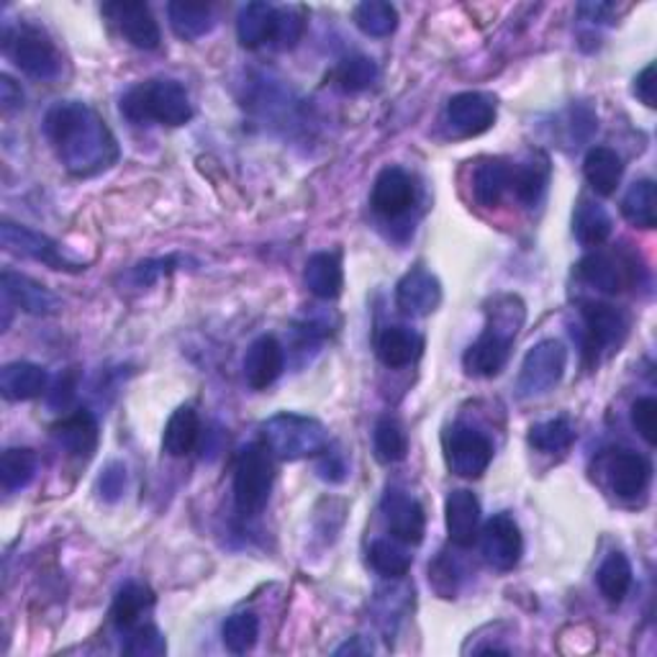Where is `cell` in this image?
Listing matches in <instances>:
<instances>
[{
    "instance_id": "obj_48",
    "label": "cell",
    "mask_w": 657,
    "mask_h": 657,
    "mask_svg": "<svg viewBox=\"0 0 657 657\" xmlns=\"http://www.w3.org/2000/svg\"><path fill=\"white\" fill-rule=\"evenodd\" d=\"M177 265V257H162V259H150V263H142L136 265L134 270V278L140 286H150V283H154L160 278V275H167L173 273Z\"/></svg>"
},
{
    "instance_id": "obj_13",
    "label": "cell",
    "mask_w": 657,
    "mask_h": 657,
    "mask_svg": "<svg viewBox=\"0 0 657 657\" xmlns=\"http://www.w3.org/2000/svg\"><path fill=\"white\" fill-rule=\"evenodd\" d=\"M604 470L614 496L627 501L643 496L653 478L650 460L632 450H614L612 455H606Z\"/></svg>"
},
{
    "instance_id": "obj_45",
    "label": "cell",
    "mask_w": 657,
    "mask_h": 657,
    "mask_svg": "<svg viewBox=\"0 0 657 657\" xmlns=\"http://www.w3.org/2000/svg\"><path fill=\"white\" fill-rule=\"evenodd\" d=\"M632 424L639 432V437L647 444H655V432H657V401L645 396V399H637L632 406Z\"/></svg>"
},
{
    "instance_id": "obj_42",
    "label": "cell",
    "mask_w": 657,
    "mask_h": 657,
    "mask_svg": "<svg viewBox=\"0 0 657 657\" xmlns=\"http://www.w3.org/2000/svg\"><path fill=\"white\" fill-rule=\"evenodd\" d=\"M370 565L386 578H403L411 571V555L391 540H378L370 545Z\"/></svg>"
},
{
    "instance_id": "obj_30",
    "label": "cell",
    "mask_w": 657,
    "mask_h": 657,
    "mask_svg": "<svg viewBox=\"0 0 657 657\" xmlns=\"http://www.w3.org/2000/svg\"><path fill=\"white\" fill-rule=\"evenodd\" d=\"M511 191V167L504 160H485L473 175V196L485 208L501 206Z\"/></svg>"
},
{
    "instance_id": "obj_46",
    "label": "cell",
    "mask_w": 657,
    "mask_h": 657,
    "mask_svg": "<svg viewBox=\"0 0 657 657\" xmlns=\"http://www.w3.org/2000/svg\"><path fill=\"white\" fill-rule=\"evenodd\" d=\"M429 583L442 598H455L458 594V567L448 557H440L429 567Z\"/></svg>"
},
{
    "instance_id": "obj_41",
    "label": "cell",
    "mask_w": 657,
    "mask_h": 657,
    "mask_svg": "<svg viewBox=\"0 0 657 657\" xmlns=\"http://www.w3.org/2000/svg\"><path fill=\"white\" fill-rule=\"evenodd\" d=\"M257 637H259V622H257V616L249 612L232 614L222 627L224 647L234 655H245L253 650Z\"/></svg>"
},
{
    "instance_id": "obj_35",
    "label": "cell",
    "mask_w": 657,
    "mask_h": 657,
    "mask_svg": "<svg viewBox=\"0 0 657 657\" xmlns=\"http://www.w3.org/2000/svg\"><path fill=\"white\" fill-rule=\"evenodd\" d=\"M596 581H598V591H602L606 602L622 604L624 596H627L632 588V565L627 555L622 553L608 555L602 563V567H598Z\"/></svg>"
},
{
    "instance_id": "obj_37",
    "label": "cell",
    "mask_w": 657,
    "mask_h": 657,
    "mask_svg": "<svg viewBox=\"0 0 657 657\" xmlns=\"http://www.w3.org/2000/svg\"><path fill=\"white\" fill-rule=\"evenodd\" d=\"M37 455L29 448H8L0 458V481L6 491H21L34 481Z\"/></svg>"
},
{
    "instance_id": "obj_25",
    "label": "cell",
    "mask_w": 657,
    "mask_h": 657,
    "mask_svg": "<svg viewBox=\"0 0 657 657\" xmlns=\"http://www.w3.org/2000/svg\"><path fill=\"white\" fill-rule=\"evenodd\" d=\"M304 280L306 288L311 290L316 298H321V301H335L345 288L342 263L331 253H316L308 257Z\"/></svg>"
},
{
    "instance_id": "obj_51",
    "label": "cell",
    "mask_w": 657,
    "mask_h": 657,
    "mask_svg": "<svg viewBox=\"0 0 657 657\" xmlns=\"http://www.w3.org/2000/svg\"><path fill=\"white\" fill-rule=\"evenodd\" d=\"M0 103L6 111H16L23 105V91L11 75H0Z\"/></svg>"
},
{
    "instance_id": "obj_28",
    "label": "cell",
    "mask_w": 657,
    "mask_h": 657,
    "mask_svg": "<svg viewBox=\"0 0 657 657\" xmlns=\"http://www.w3.org/2000/svg\"><path fill=\"white\" fill-rule=\"evenodd\" d=\"M612 216L606 214L602 203L581 198L573 214V234L583 247H602L604 242L612 237Z\"/></svg>"
},
{
    "instance_id": "obj_4",
    "label": "cell",
    "mask_w": 657,
    "mask_h": 657,
    "mask_svg": "<svg viewBox=\"0 0 657 657\" xmlns=\"http://www.w3.org/2000/svg\"><path fill=\"white\" fill-rule=\"evenodd\" d=\"M263 434L273 458L283 462L316 458L329 450L327 427L319 419L304 417V413H275L273 419H267L263 424Z\"/></svg>"
},
{
    "instance_id": "obj_17",
    "label": "cell",
    "mask_w": 657,
    "mask_h": 657,
    "mask_svg": "<svg viewBox=\"0 0 657 657\" xmlns=\"http://www.w3.org/2000/svg\"><path fill=\"white\" fill-rule=\"evenodd\" d=\"M575 275H578L583 283H588V286L616 296L632 286L635 267L612 253H591L575 265Z\"/></svg>"
},
{
    "instance_id": "obj_36",
    "label": "cell",
    "mask_w": 657,
    "mask_h": 657,
    "mask_svg": "<svg viewBox=\"0 0 657 657\" xmlns=\"http://www.w3.org/2000/svg\"><path fill=\"white\" fill-rule=\"evenodd\" d=\"M355 23L362 34L383 39L391 37L396 29H399V11L386 0H368V3H360L355 8Z\"/></svg>"
},
{
    "instance_id": "obj_8",
    "label": "cell",
    "mask_w": 657,
    "mask_h": 657,
    "mask_svg": "<svg viewBox=\"0 0 657 657\" xmlns=\"http://www.w3.org/2000/svg\"><path fill=\"white\" fill-rule=\"evenodd\" d=\"M444 460L458 478L475 481L489 470L493 444L485 434L468 424H452L444 434Z\"/></svg>"
},
{
    "instance_id": "obj_6",
    "label": "cell",
    "mask_w": 657,
    "mask_h": 657,
    "mask_svg": "<svg viewBox=\"0 0 657 657\" xmlns=\"http://www.w3.org/2000/svg\"><path fill=\"white\" fill-rule=\"evenodd\" d=\"M3 47L23 75L34 80H54L62 70V57L50 37L39 27L21 23L19 29H6Z\"/></svg>"
},
{
    "instance_id": "obj_10",
    "label": "cell",
    "mask_w": 657,
    "mask_h": 657,
    "mask_svg": "<svg viewBox=\"0 0 657 657\" xmlns=\"http://www.w3.org/2000/svg\"><path fill=\"white\" fill-rule=\"evenodd\" d=\"M581 316L583 327H586L583 329V347H586L588 357H594V362L604 350L614 352L627 337V319L619 308L602 301H583Z\"/></svg>"
},
{
    "instance_id": "obj_23",
    "label": "cell",
    "mask_w": 657,
    "mask_h": 657,
    "mask_svg": "<svg viewBox=\"0 0 657 657\" xmlns=\"http://www.w3.org/2000/svg\"><path fill=\"white\" fill-rule=\"evenodd\" d=\"M278 34V8L270 3H247L237 16L239 44L257 50L267 42H275Z\"/></svg>"
},
{
    "instance_id": "obj_31",
    "label": "cell",
    "mask_w": 657,
    "mask_h": 657,
    "mask_svg": "<svg viewBox=\"0 0 657 657\" xmlns=\"http://www.w3.org/2000/svg\"><path fill=\"white\" fill-rule=\"evenodd\" d=\"M170 27L185 42H193V39L206 37L211 29H214V8L208 3H185V0H173L167 6Z\"/></svg>"
},
{
    "instance_id": "obj_9",
    "label": "cell",
    "mask_w": 657,
    "mask_h": 657,
    "mask_svg": "<svg viewBox=\"0 0 657 657\" xmlns=\"http://www.w3.org/2000/svg\"><path fill=\"white\" fill-rule=\"evenodd\" d=\"M0 239H3V247L11 255L34 259V263H42L47 267H52V270H62V273L85 270V265H80L75 259L64 255L57 242H52L50 237H44V234H39L34 229H27V226L6 222L3 229H0Z\"/></svg>"
},
{
    "instance_id": "obj_16",
    "label": "cell",
    "mask_w": 657,
    "mask_h": 657,
    "mask_svg": "<svg viewBox=\"0 0 657 657\" xmlns=\"http://www.w3.org/2000/svg\"><path fill=\"white\" fill-rule=\"evenodd\" d=\"M383 516L388 532L399 542H403V545H419V542L424 540V509H421L419 501L409 496V493L396 489L388 491L383 499Z\"/></svg>"
},
{
    "instance_id": "obj_12",
    "label": "cell",
    "mask_w": 657,
    "mask_h": 657,
    "mask_svg": "<svg viewBox=\"0 0 657 657\" xmlns=\"http://www.w3.org/2000/svg\"><path fill=\"white\" fill-rule=\"evenodd\" d=\"M481 550L483 557L489 560V565L496 567V571H514L524 553L522 530H519L516 519L506 514V511L493 514L483 524Z\"/></svg>"
},
{
    "instance_id": "obj_18",
    "label": "cell",
    "mask_w": 657,
    "mask_h": 657,
    "mask_svg": "<svg viewBox=\"0 0 657 657\" xmlns=\"http://www.w3.org/2000/svg\"><path fill=\"white\" fill-rule=\"evenodd\" d=\"M413 198H417V188H413L411 175L401 167H386L376 177L370 203L380 216L396 218L413 206Z\"/></svg>"
},
{
    "instance_id": "obj_14",
    "label": "cell",
    "mask_w": 657,
    "mask_h": 657,
    "mask_svg": "<svg viewBox=\"0 0 657 657\" xmlns=\"http://www.w3.org/2000/svg\"><path fill=\"white\" fill-rule=\"evenodd\" d=\"M444 116H448L452 132L470 140V136H481L493 126V121H496V101L489 93H458L450 99Z\"/></svg>"
},
{
    "instance_id": "obj_26",
    "label": "cell",
    "mask_w": 657,
    "mask_h": 657,
    "mask_svg": "<svg viewBox=\"0 0 657 657\" xmlns=\"http://www.w3.org/2000/svg\"><path fill=\"white\" fill-rule=\"evenodd\" d=\"M424 350V339L409 327H388L378 335L376 352L386 368H406Z\"/></svg>"
},
{
    "instance_id": "obj_15",
    "label": "cell",
    "mask_w": 657,
    "mask_h": 657,
    "mask_svg": "<svg viewBox=\"0 0 657 657\" xmlns=\"http://www.w3.org/2000/svg\"><path fill=\"white\" fill-rule=\"evenodd\" d=\"M442 304V283L434 273H429L427 267H411L396 286V306L401 308L406 316L421 319L437 311V306Z\"/></svg>"
},
{
    "instance_id": "obj_21",
    "label": "cell",
    "mask_w": 657,
    "mask_h": 657,
    "mask_svg": "<svg viewBox=\"0 0 657 657\" xmlns=\"http://www.w3.org/2000/svg\"><path fill=\"white\" fill-rule=\"evenodd\" d=\"M283 365H286V352L278 339L265 335L249 345L245 355V378L255 391H265L275 380L280 378Z\"/></svg>"
},
{
    "instance_id": "obj_47",
    "label": "cell",
    "mask_w": 657,
    "mask_h": 657,
    "mask_svg": "<svg viewBox=\"0 0 657 657\" xmlns=\"http://www.w3.org/2000/svg\"><path fill=\"white\" fill-rule=\"evenodd\" d=\"M99 491L105 501H119L126 491V465L124 462H109L99 478Z\"/></svg>"
},
{
    "instance_id": "obj_11",
    "label": "cell",
    "mask_w": 657,
    "mask_h": 657,
    "mask_svg": "<svg viewBox=\"0 0 657 657\" xmlns=\"http://www.w3.org/2000/svg\"><path fill=\"white\" fill-rule=\"evenodd\" d=\"M101 11L111 21V27L136 50H157L160 47V23L147 3L116 0V3H105Z\"/></svg>"
},
{
    "instance_id": "obj_5",
    "label": "cell",
    "mask_w": 657,
    "mask_h": 657,
    "mask_svg": "<svg viewBox=\"0 0 657 657\" xmlns=\"http://www.w3.org/2000/svg\"><path fill=\"white\" fill-rule=\"evenodd\" d=\"M275 468L267 444H249L234 465V504L242 516H257L273 493Z\"/></svg>"
},
{
    "instance_id": "obj_19",
    "label": "cell",
    "mask_w": 657,
    "mask_h": 657,
    "mask_svg": "<svg viewBox=\"0 0 657 657\" xmlns=\"http://www.w3.org/2000/svg\"><path fill=\"white\" fill-rule=\"evenodd\" d=\"M52 437L70 458L91 460L99 448V421L91 411L80 409L52 427Z\"/></svg>"
},
{
    "instance_id": "obj_2",
    "label": "cell",
    "mask_w": 657,
    "mask_h": 657,
    "mask_svg": "<svg viewBox=\"0 0 657 657\" xmlns=\"http://www.w3.org/2000/svg\"><path fill=\"white\" fill-rule=\"evenodd\" d=\"M524 324V304L516 296H501L489 308V327L462 355V368L475 378H493L506 368L511 345Z\"/></svg>"
},
{
    "instance_id": "obj_50",
    "label": "cell",
    "mask_w": 657,
    "mask_h": 657,
    "mask_svg": "<svg viewBox=\"0 0 657 657\" xmlns=\"http://www.w3.org/2000/svg\"><path fill=\"white\" fill-rule=\"evenodd\" d=\"M78 376L75 372H68V376H62L60 380H57L54 391L50 396V403L57 406V409H64L72 399H75V391H78Z\"/></svg>"
},
{
    "instance_id": "obj_3",
    "label": "cell",
    "mask_w": 657,
    "mask_h": 657,
    "mask_svg": "<svg viewBox=\"0 0 657 657\" xmlns=\"http://www.w3.org/2000/svg\"><path fill=\"white\" fill-rule=\"evenodd\" d=\"M121 116L132 124L185 126L193 119V105L177 80L154 78L129 88L119 103Z\"/></svg>"
},
{
    "instance_id": "obj_1",
    "label": "cell",
    "mask_w": 657,
    "mask_h": 657,
    "mask_svg": "<svg viewBox=\"0 0 657 657\" xmlns=\"http://www.w3.org/2000/svg\"><path fill=\"white\" fill-rule=\"evenodd\" d=\"M44 136L75 177H93L119 160L116 136L88 103H54L44 116Z\"/></svg>"
},
{
    "instance_id": "obj_32",
    "label": "cell",
    "mask_w": 657,
    "mask_h": 657,
    "mask_svg": "<svg viewBox=\"0 0 657 657\" xmlns=\"http://www.w3.org/2000/svg\"><path fill=\"white\" fill-rule=\"evenodd\" d=\"M154 606V594L142 586V583H126L124 588L119 591L116 598H113L111 606V619L121 632H129L140 627L142 616Z\"/></svg>"
},
{
    "instance_id": "obj_22",
    "label": "cell",
    "mask_w": 657,
    "mask_h": 657,
    "mask_svg": "<svg viewBox=\"0 0 657 657\" xmlns=\"http://www.w3.org/2000/svg\"><path fill=\"white\" fill-rule=\"evenodd\" d=\"M0 286H3V298L8 304L31 316H50L60 308V301H57L52 290H47L42 283L31 280L21 273L6 270L3 278H0Z\"/></svg>"
},
{
    "instance_id": "obj_34",
    "label": "cell",
    "mask_w": 657,
    "mask_h": 657,
    "mask_svg": "<svg viewBox=\"0 0 657 657\" xmlns=\"http://www.w3.org/2000/svg\"><path fill=\"white\" fill-rule=\"evenodd\" d=\"M547 181L550 165L545 157L511 167V191H514V196L526 203V206H534V203L542 198V193L547 188Z\"/></svg>"
},
{
    "instance_id": "obj_39",
    "label": "cell",
    "mask_w": 657,
    "mask_h": 657,
    "mask_svg": "<svg viewBox=\"0 0 657 657\" xmlns=\"http://www.w3.org/2000/svg\"><path fill=\"white\" fill-rule=\"evenodd\" d=\"M372 448H376V458L386 465L391 462H401L409 452V437H406L403 427L399 421L386 417L376 424V434H372Z\"/></svg>"
},
{
    "instance_id": "obj_7",
    "label": "cell",
    "mask_w": 657,
    "mask_h": 657,
    "mask_svg": "<svg viewBox=\"0 0 657 657\" xmlns=\"http://www.w3.org/2000/svg\"><path fill=\"white\" fill-rule=\"evenodd\" d=\"M567 368V350L557 339H542L526 352L516 378L519 399H540L560 386Z\"/></svg>"
},
{
    "instance_id": "obj_29",
    "label": "cell",
    "mask_w": 657,
    "mask_h": 657,
    "mask_svg": "<svg viewBox=\"0 0 657 657\" xmlns=\"http://www.w3.org/2000/svg\"><path fill=\"white\" fill-rule=\"evenodd\" d=\"M583 173L598 196H612L622 181L624 162L612 147H594L583 160Z\"/></svg>"
},
{
    "instance_id": "obj_52",
    "label": "cell",
    "mask_w": 657,
    "mask_h": 657,
    "mask_svg": "<svg viewBox=\"0 0 657 657\" xmlns=\"http://www.w3.org/2000/svg\"><path fill=\"white\" fill-rule=\"evenodd\" d=\"M316 470H319V475L324 478V481H331V483L345 481V473H347L342 462H339L335 455H327V458H324V462H321V465L316 468Z\"/></svg>"
},
{
    "instance_id": "obj_38",
    "label": "cell",
    "mask_w": 657,
    "mask_h": 657,
    "mask_svg": "<svg viewBox=\"0 0 657 657\" xmlns=\"http://www.w3.org/2000/svg\"><path fill=\"white\" fill-rule=\"evenodd\" d=\"M335 83L347 93H360L372 88L378 80V64L365 54H352L337 64L335 70Z\"/></svg>"
},
{
    "instance_id": "obj_24",
    "label": "cell",
    "mask_w": 657,
    "mask_h": 657,
    "mask_svg": "<svg viewBox=\"0 0 657 657\" xmlns=\"http://www.w3.org/2000/svg\"><path fill=\"white\" fill-rule=\"evenodd\" d=\"M47 391V370L34 362H11L0 370V393L8 401H31Z\"/></svg>"
},
{
    "instance_id": "obj_49",
    "label": "cell",
    "mask_w": 657,
    "mask_h": 657,
    "mask_svg": "<svg viewBox=\"0 0 657 657\" xmlns=\"http://www.w3.org/2000/svg\"><path fill=\"white\" fill-rule=\"evenodd\" d=\"M635 95L643 101L647 109H655V64H647V68L635 78Z\"/></svg>"
},
{
    "instance_id": "obj_40",
    "label": "cell",
    "mask_w": 657,
    "mask_h": 657,
    "mask_svg": "<svg viewBox=\"0 0 657 657\" xmlns=\"http://www.w3.org/2000/svg\"><path fill=\"white\" fill-rule=\"evenodd\" d=\"M578 440V432L567 419H550L530 429V444L540 452H563Z\"/></svg>"
},
{
    "instance_id": "obj_33",
    "label": "cell",
    "mask_w": 657,
    "mask_h": 657,
    "mask_svg": "<svg viewBox=\"0 0 657 657\" xmlns=\"http://www.w3.org/2000/svg\"><path fill=\"white\" fill-rule=\"evenodd\" d=\"M655 203H657L655 183L650 177H645V181H637L635 185H629L627 196L622 198V216L627 218L632 226H637V229H653L657 222Z\"/></svg>"
},
{
    "instance_id": "obj_44",
    "label": "cell",
    "mask_w": 657,
    "mask_h": 657,
    "mask_svg": "<svg viewBox=\"0 0 657 657\" xmlns=\"http://www.w3.org/2000/svg\"><path fill=\"white\" fill-rule=\"evenodd\" d=\"M306 31V8L301 6H288L278 8V34H275V42H278L283 50H290L301 42Z\"/></svg>"
},
{
    "instance_id": "obj_27",
    "label": "cell",
    "mask_w": 657,
    "mask_h": 657,
    "mask_svg": "<svg viewBox=\"0 0 657 657\" xmlns=\"http://www.w3.org/2000/svg\"><path fill=\"white\" fill-rule=\"evenodd\" d=\"M198 440H201V419L196 409H191V406H181V409L173 411V417L167 419L165 434H162V450H165L170 458H185L196 450Z\"/></svg>"
},
{
    "instance_id": "obj_20",
    "label": "cell",
    "mask_w": 657,
    "mask_h": 657,
    "mask_svg": "<svg viewBox=\"0 0 657 657\" xmlns=\"http://www.w3.org/2000/svg\"><path fill=\"white\" fill-rule=\"evenodd\" d=\"M444 524H448V537L452 545L470 547L478 540V526H481V504L475 493L458 489L444 501Z\"/></svg>"
},
{
    "instance_id": "obj_43",
    "label": "cell",
    "mask_w": 657,
    "mask_h": 657,
    "mask_svg": "<svg viewBox=\"0 0 657 657\" xmlns=\"http://www.w3.org/2000/svg\"><path fill=\"white\" fill-rule=\"evenodd\" d=\"M124 653L134 657H160L167 653V643L154 624H140L126 632Z\"/></svg>"
}]
</instances>
